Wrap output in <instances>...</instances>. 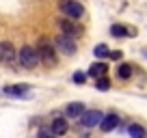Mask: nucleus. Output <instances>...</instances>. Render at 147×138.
Masks as SVG:
<instances>
[{
    "mask_svg": "<svg viewBox=\"0 0 147 138\" xmlns=\"http://www.w3.org/2000/svg\"><path fill=\"white\" fill-rule=\"evenodd\" d=\"M37 52H39V60H41L46 67H54L56 65V48L52 46L48 39H39V46H37Z\"/></svg>",
    "mask_w": 147,
    "mask_h": 138,
    "instance_id": "1",
    "label": "nucleus"
},
{
    "mask_svg": "<svg viewBox=\"0 0 147 138\" xmlns=\"http://www.w3.org/2000/svg\"><path fill=\"white\" fill-rule=\"evenodd\" d=\"M18 56H20V63H22L24 69H35L37 65L41 63V60H39V52L32 46H24L22 50L18 52Z\"/></svg>",
    "mask_w": 147,
    "mask_h": 138,
    "instance_id": "2",
    "label": "nucleus"
},
{
    "mask_svg": "<svg viewBox=\"0 0 147 138\" xmlns=\"http://www.w3.org/2000/svg\"><path fill=\"white\" fill-rule=\"evenodd\" d=\"M61 11L65 13V17L74 19V22L84 15V7L80 5V2H76V0H63V2H61Z\"/></svg>",
    "mask_w": 147,
    "mask_h": 138,
    "instance_id": "3",
    "label": "nucleus"
},
{
    "mask_svg": "<svg viewBox=\"0 0 147 138\" xmlns=\"http://www.w3.org/2000/svg\"><path fill=\"white\" fill-rule=\"evenodd\" d=\"M54 48H56V52H63V54H67V56L76 54V41H74L71 37H67V35H59L56 41H54Z\"/></svg>",
    "mask_w": 147,
    "mask_h": 138,
    "instance_id": "4",
    "label": "nucleus"
},
{
    "mask_svg": "<svg viewBox=\"0 0 147 138\" xmlns=\"http://www.w3.org/2000/svg\"><path fill=\"white\" fill-rule=\"evenodd\" d=\"M78 123L82 125V127H95V125L102 123V119H104V115H102L100 110H84L82 115L78 117Z\"/></svg>",
    "mask_w": 147,
    "mask_h": 138,
    "instance_id": "5",
    "label": "nucleus"
},
{
    "mask_svg": "<svg viewBox=\"0 0 147 138\" xmlns=\"http://www.w3.org/2000/svg\"><path fill=\"white\" fill-rule=\"evenodd\" d=\"M15 56H18V52H15L13 43L11 41H0V63L2 65H13Z\"/></svg>",
    "mask_w": 147,
    "mask_h": 138,
    "instance_id": "6",
    "label": "nucleus"
},
{
    "mask_svg": "<svg viewBox=\"0 0 147 138\" xmlns=\"http://www.w3.org/2000/svg\"><path fill=\"white\" fill-rule=\"evenodd\" d=\"M59 26H61V30H63V35H67V37H71V39H76V37L82 35V28L74 22V19H69V17L67 19H61Z\"/></svg>",
    "mask_w": 147,
    "mask_h": 138,
    "instance_id": "7",
    "label": "nucleus"
},
{
    "mask_svg": "<svg viewBox=\"0 0 147 138\" xmlns=\"http://www.w3.org/2000/svg\"><path fill=\"white\" fill-rule=\"evenodd\" d=\"M28 91H30L28 84H11V86H5V93L7 95H13V97H28Z\"/></svg>",
    "mask_w": 147,
    "mask_h": 138,
    "instance_id": "8",
    "label": "nucleus"
},
{
    "mask_svg": "<svg viewBox=\"0 0 147 138\" xmlns=\"http://www.w3.org/2000/svg\"><path fill=\"white\" fill-rule=\"evenodd\" d=\"M50 129H52V134H54V136H65V134H67V129H69V125H67V121H65V119L56 117V119L52 121Z\"/></svg>",
    "mask_w": 147,
    "mask_h": 138,
    "instance_id": "9",
    "label": "nucleus"
},
{
    "mask_svg": "<svg viewBox=\"0 0 147 138\" xmlns=\"http://www.w3.org/2000/svg\"><path fill=\"white\" fill-rule=\"evenodd\" d=\"M117 125H119V117L117 115H106L104 119H102V123H100V129L102 132H110V129H115Z\"/></svg>",
    "mask_w": 147,
    "mask_h": 138,
    "instance_id": "10",
    "label": "nucleus"
},
{
    "mask_svg": "<svg viewBox=\"0 0 147 138\" xmlns=\"http://www.w3.org/2000/svg\"><path fill=\"white\" fill-rule=\"evenodd\" d=\"M82 112H84V104H80V101H74V104H69V106L65 108V115H67L69 119H78Z\"/></svg>",
    "mask_w": 147,
    "mask_h": 138,
    "instance_id": "11",
    "label": "nucleus"
},
{
    "mask_svg": "<svg viewBox=\"0 0 147 138\" xmlns=\"http://www.w3.org/2000/svg\"><path fill=\"white\" fill-rule=\"evenodd\" d=\"M106 71H108V65L100 63V60L89 67V76H93V78H102V76H106Z\"/></svg>",
    "mask_w": 147,
    "mask_h": 138,
    "instance_id": "12",
    "label": "nucleus"
},
{
    "mask_svg": "<svg viewBox=\"0 0 147 138\" xmlns=\"http://www.w3.org/2000/svg\"><path fill=\"white\" fill-rule=\"evenodd\" d=\"M110 35H113V37H132V30L121 26V24H113V26H110Z\"/></svg>",
    "mask_w": 147,
    "mask_h": 138,
    "instance_id": "13",
    "label": "nucleus"
},
{
    "mask_svg": "<svg viewBox=\"0 0 147 138\" xmlns=\"http://www.w3.org/2000/svg\"><path fill=\"white\" fill-rule=\"evenodd\" d=\"M117 76H119L121 80H128L130 76H132V65H128V63H121L119 67H117Z\"/></svg>",
    "mask_w": 147,
    "mask_h": 138,
    "instance_id": "14",
    "label": "nucleus"
},
{
    "mask_svg": "<svg viewBox=\"0 0 147 138\" xmlns=\"http://www.w3.org/2000/svg\"><path fill=\"white\" fill-rule=\"evenodd\" d=\"M128 134H130V138H145V129H143L141 125H136V123H132L128 127Z\"/></svg>",
    "mask_w": 147,
    "mask_h": 138,
    "instance_id": "15",
    "label": "nucleus"
},
{
    "mask_svg": "<svg viewBox=\"0 0 147 138\" xmlns=\"http://www.w3.org/2000/svg\"><path fill=\"white\" fill-rule=\"evenodd\" d=\"M95 88H97V91H108V88H110V80L106 78V76L97 78V82H95Z\"/></svg>",
    "mask_w": 147,
    "mask_h": 138,
    "instance_id": "16",
    "label": "nucleus"
},
{
    "mask_svg": "<svg viewBox=\"0 0 147 138\" xmlns=\"http://www.w3.org/2000/svg\"><path fill=\"white\" fill-rule=\"evenodd\" d=\"M108 48L104 46V43H100V46H95V50H93V54L97 56V58H104V56H108Z\"/></svg>",
    "mask_w": 147,
    "mask_h": 138,
    "instance_id": "17",
    "label": "nucleus"
},
{
    "mask_svg": "<svg viewBox=\"0 0 147 138\" xmlns=\"http://www.w3.org/2000/svg\"><path fill=\"white\" fill-rule=\"evenodd\" d=\"M74 82H76V84H84V82H87V74L76 71V74H74Z\"/></svg>",
    "mask_w": 147,
    "mask_h": 138,
    "instance_id": "18",
    "label": "nucleus"
},
{
    "mask_svg": "<svg viewBox=\"0 0 147 138\" xmlns=\"http://www.w3.org/2000/svg\"><path fill=\"white\" fill-rule=\"evenodd\" d=\"M108 56L113 60H121V56H123V54H121V50H113V52H108Z\"/></svg>",
    "mask_w": 147,
    "mask_h": 138,
    "instance_id": "19",
    "label": "nucleus"
},
{
    "mask_svg": "<svg viewBox=\"0 0 147 138\" xmlns=\"http://www.w3.org/2000/svg\"><path fill=\"white\" fill-rule=\"evenodd\" d=\"M52 136H54V134H52V129H46V127H43L41 132H39V138H52Z\"/></svg>",
    "mask_w": 147,
    "mask_h": 138,
    "instance_id": "20",
    "label": "nucleus"
}]
</instances>
